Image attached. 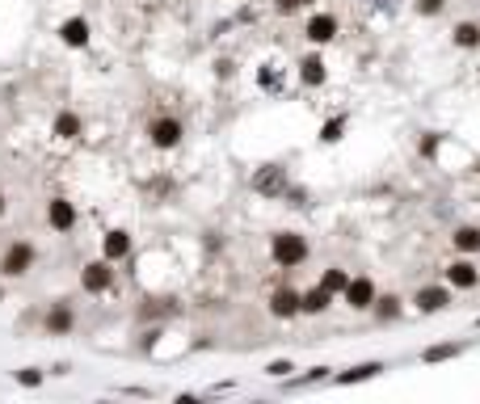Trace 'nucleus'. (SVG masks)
<instances>
[{"instance_id": "f257e3e1", "label": "nucleus", "mask_w": 480, "mask_h": 404, "mask_svg": "<svg viewBox=\"0 0 480 404\" xmlns=\"http://www.w3.org/2000/svg\"><path fill=\"white\" fill-rule=\"evenodd\" d=\"M304 257H308V245H304L299 236H291V232L274 236V261H278V266H299Z\"/></svg>"}, {"instance_id": "f03ea898", "label": "nucleus", "mask_w": 480, "mask_h": 404, "mask_svg": "<svg viewBox=\"0 0 480 404\" xmlns=\"http://www.w3.org/2000/svg\"><path fill=\"white\" fill-rule=\"evenodd\" d=\"M253 190L257 194H287V169H261L257 177H253Z\"/></svg>"}, {"instance_id": "7ed1b4c3", "label": "nucleus", "mask_w": 480, "mask_h": 404, "mask_svg": "<svg viewBox=\"0 0 480 404\" xmlns=\"http://www.w3.org/2000/svg\"><path fill=\"white\" fill-rule=\"evenodd\" d=\"M110 278H114V274H110V266H105V261H93V266H84V274H80L84 291H93V295H97V291H105V287H110Z\"/></svg>"}, {"instance_id": "20e7f679", "label": "nucleus", "mask_w": 480, "mask_h": 404, "mask_svg": "<svg viewBox=\"0 0 480 404\" xmlns=\"http://www.w3.org/2000/svg\"><path fill=\"white\" fill-rule=\"evenodd\" d=\"M177 139H181V122H177V118H160V122H152V143L173 148Z\"/></svg>"}, {"instance_id": "39448f33", "label": "nucleus", "mask_w": 480, "mask_h": 404, "mask_svg": "<svg viewBox=\"0 0 480 404\" xmlns=\"http://www.w3.org/2000/svg\"><path fill=\"white\" fill-rule=\"evenodd\" d=\"M30 261H34V249H30V245H13V249L4 253V274H25Z\"/></svg>"}, {"instance_id": "423d86ee", "label": "nucleus", "mask_w": 480, "mask_h": 404, "mask_svg": "<svg viewBox=\"0 0 480 404\" xmlns=\"http://www.w3.org/2000/svg\"><path fill=\"white\" fill-rule=\"evenodd\" d=\"M371 299H375V287H371L367 278L346 282V304H350V308H371Z\"/></svg>"}, {"instance_id": "0eeeda50", "label": "nucleus", "mask_w": 480, "mask_h": 404, "mask_svg": "<svg viewBox=\"0 0 480 404\" xmlns=\"http://www.w3.org/2000/svg\"><path fill=\"white\" fill-rule=\"evenodd\" d=\"M447 304H451V295H447L443 287H422V291H417V308H422V312H439V308H447Z\"/></svg>"}, {"instance_id": "6e6552de", "label": "nucleus", "mask_w": 480, "mask_h": 404, "mask_svg": "<svg viewBox=\"0 0 480 404\" xmlns=\"http://www.w3.org/2000/svg\"><path fill=\"white\" fill-rule=\"evenodd\" d=\"M270 312H274V316H295V312H299V295H295V291H274Z\"/></svg>"}, {"instance_id": "1a4fd4ad", "label": "nucleus", "mask_w": 480, "mask_h": 404, "mask_svg": "<svg viewBox=\"0 0 480 404\" xmlns=\"http://www.w3.org/2000/svg\"><path fill=\"white\" fill-rule=\"evenodd\" d=\"M333 34H337V21H333V17H312V21H308V38H312V42H329Z\"/></svg>"}, {"instance_id": "9d476101", "label": "nucleus", "mask_w": 480, "mask_h": 404, "mask_svg": "<svg viewBox=\"0 0 480 404\" xmlns=\"http://www.w3.org/2000/svg\"><path fill=\"white\" fill-rule=\"evenodd\" d=\"M72 219H76V211H72V202H63V198H55V202H51V228H59V232H67V228H72Z\"/></svg>"}, {"instance_id": "9b49d317", "label": "nucleus", "mask_w": 480, "mask_h": 404, "mask_svg": "<svg viewBox=\"0 0 480 404\" xmlns=\"http://www.w3.org/2000/svg\"><path fill=\"white\" fill-rule=\"evenodd\" d=\"M63 42H67V46H84V42H89V25H84L80 17L63 21Z\"/></svg>"}, {"instance_id": "f8f14e48", "label": "nucleus", "mask_w": 480, "mask_h": 404, "mask_svg": "<svg viewBox=\"0 0 480 404\" xmlns=\"http://www.w3.org/2000/svg\"><path fill=\"white\" fill-rule=\"evenodd\" d=\"M447 278H451L455 287H476V266H468V261H455V266L447 270Z\"/></svg>"}, {"instance_id": "ddd939ff", "label": "nucleus", "mask_w": 480, "mask_h": 404, "mask_svg": "<svg viewBox=\"0 0 480 404\" xmlns=\"http://www.w3.org/2000/svg\"><path fill=\"white\" fill-rule=\"evenodd\" d=\"M127 249H131V240H127V232H110V236H105V257H110V261H118V257H127Z\"/></svg>"}, {"instance_id": "4468645a", "label": "nucleus", "mask_w": 480, "mask_h": 404, "mask_svg": "<svg viewBox=\"0 0 480 404\" xmlns=\"http://www.w3.org/2000/svg\"><path fill=\"white\" fill-rule=\"evenodd\" d=\"M329 295H333V291L316 287V291H308V295L299 299V308H304V312H325V308H329Z\"/></svg>"}, {"instance_id": "2eb2a0df", "label": "nucleus", "mask_w": 480, "mask_h": 404, "mask_svg": "<svg viewBox=\"0 0 480 404\" xmlns=\"http://www.w3.org/2000/svg\"><path fill=\"white\" fill-rule=\"evenodd\" d=\"M299 67H304V84H320V80H325V63H320V55H308Z\"/></svg>"}, {"instance_id": "dca6fc26", "label": "nucleus", "mask_w": 480, "mask_h": 404, "mask_svg": "<svg viewBox=\"0 0 480 404\" xmlns=\"http://www.w3.org/2000/svg\"><path fill=\"white\" fill-rule=\"evenodd\" d=\"M380 371H384V363H367V367H354V371H346V375H342L337 384H358V379H375Z\"/></svg>"}, {"instance_id": "f3484780", "label": "nucleus", "mask_w": 480, "mask_h": 404, "mask_svg": "<svg viewBox=\"0 0 480 404\" xmlns=\"http://www.w3.org/2000/svg\"><path fill=\"white\" fill-rule=\"evenodd\" d=\"M455 245H460L464 253H476L480 249V228H460V232H455Z\"/></svg>"}, {"instance_id": "a211bd4d", "label": "nucleus", "mask_w": 480, "mask_h": 404, "mask_svg": "<svg viewBox=\"0 0 480 404\" xmlns=\"http://www.w3.org/2000/svg\"><path fill=\"white\" fill-rule=\"evenodd\" d=\"M55 135H63V139H76V135H80V118H76V114H59V122H55Z\"/></svg>"}, {"instance_id": "6ab92c4d", "label": "nucleus", "mask_w": 480, "mask_h": 404, "mask_svg": "<svg viewBox=\"0 0 480 404\" xmlns=\"http://www.w3.org/2000/svg\"><path fill=\"white\" fill-rule=\"evenodd\" d=\"M46 329H51V333H67V329H72V312H67V308H55V312L46 316Z\"/></svg>"}, {"instance_id": "aec40b11", "label": "nucleus", "mask_w": 480, "mask_h": 404, "mask_svg": "<svg viewBox=\"0 0 480 404\" xmlns=\"http://www.w3.org/2000/svg\"><path fill=\"white\" fill-rule=\"evenodd\" d=\"M455 42H460V46H476L480 30H476V25H460V30H455Z\"/></svg>"}, {"instance_id": "412c9836", "label": "nucleus", "mask_w": 480, "mask_h": 404, "mask_svg": "<svg viewBox=\"0 0 480 404\" xmlns=\"http://www.w3.org/2000/svg\"><path fill=\"white\" fill-rule=\"evenodd\" d=\"M460 354V346H434V350H426V363H443V358H455Z\"/></svg>"}, {"instance_id": "4be33fe9", "label": "nucleus", "mask_w": 480, "mask_h": 404, "mask_svg": "<svg viewBox=\"0 0 480 404\" xmlns=\"http://www.w3.org/2000/svg\"><path fill=\"white\" fill-rule=\"evenodd\" d=\"M342 287H346V274L342 270H329L325 274V291H342Z\"/></svg>"}, {"instance_id": "5701e85b", "label": "nucleus", "mask_w": 480, "mask_h": 404, "mask_svg": "<svg viewBox=\"0 0 480 404\" xmlns=\"http://www.w3.org/2000/svg\"><path fill=\"white\" fill-rule=\"evenodd\" d=\"M325 143H333V139H342V118H333L329 126H325V135H320Z\"/></svg>"}, {"instance_id": "b1692460", "label": "nucleus", "mask_w": 480, "mask_h": 404, "mask_svg": "<svg viewBox=\"0 0 480 404\" xmlns=\"http://www.w3.org/2000/svg\"><path fill=\"white\" fill-rule=\"evenodd\" d=\"M396 312H401V299H392V295H388V299L380 304V316L388 320V316H396Z\"/></svg>"}, {"instance_id": "393cba45", "label": "nucleus", "mask_w": 480, "mask_h": 404, "mask_svg": "<svg viewBox=\"0 0 480 404\" xmlns=\"http://www.w3.org/2000/svg\"><path fill=\"white\" fill-rule=\"evenodd\" d=\"M17 379H21V384H25V388H34V384H38V379H42V375H38V371H17Z\"/></svg>"}, {"instance_id": "a878e982", "label": "nucleus", "mask_w": 480, "mask_h": 404, "mask_svg": "<svg viewBox=\"0 0 480 404\" xmlns=\"http://www.w3.org/2000/svg\"><path fill=\"white\" fill-rule=\"evenodd\" d=\"M287 371H291V363H270V375H274V379H283Z\"/></svg>"}, {"instance_id": "bb28decb", "label": "nucleus", "mask_w": 480, "mask_h": 404, "mask_svg": "<svg viewBox=\"0 0 480 404\" xmlns=\"http://www.w3.org/2000/svg\"><path fill=\"white\" fill-rule=\"evenodd\" d=\"M417 8H422V13H439V8H443V0H417Z\"/></svg>"}, {"instance_id": "cd10ccee", "label": "nucleus", "mask_w": 480, "mask_h": 404, "mask_svg": "<svg viewBox=\"0 0 480 404\" xmlns=\"http://www.w3.org/2000/svg\"><path fill=\"white\" fill-rule=\"evenodd\" d=\"M299 4H304V0H278V8H283V13H291V8H299Z\"/></svg>"}, {"instance_id": "c85d7f7f", "label": "nucleus", "mask_w": 480, "mask_h": 404, "mask_svg": "<svg viewBox=\"0 0 480 404\" xmlns=\"http://www.w3.org/2000/svg\"><path fill=\"white\" fill-rule=\"evenodd\" d=\"M0 211H4V198H0Z\"/></svg>"}, {"instance_id": "c756f323", "label": "nucleus", "mask_w": 480, "mask_h": 404, "mask_svg": "<svg viewBox=\"0 0 480 404\" xmlns=\"http://www.w3.org/2000/svg\"><path fill=\"white\" fill-rule=\"evenodd\" d=\"M304 4H312V0H304Z\"/></svg>"}, {"instance_id": "7c9ffc66", "label": "nucleus", "mask_w": 480, "mask_h": 404, "mask_svg": "<svg viewBox=\"0 0 480 404\" xmlns=\"http://www.w3.org/2000/svg\"><path fill=\"white\" fill-rule=\"evenodd\" d=\"M476 282H480V278H476Z\"/></svg>"}]
</instances>
